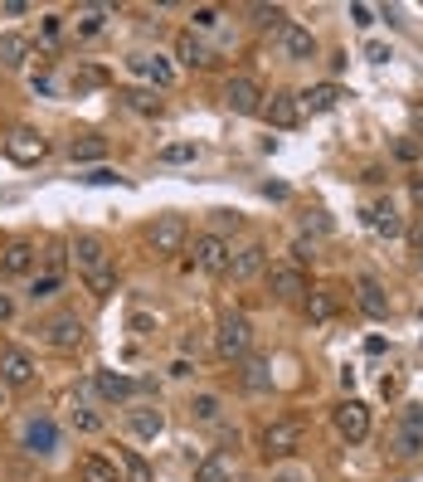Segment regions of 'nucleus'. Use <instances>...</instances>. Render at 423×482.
<instances>
[{"mask_svg":"<svg viewBox=\"0 0 423 482\" xmlns=\"http://www.w3.org/2000/svg\"><path fill=\"white\" fill-rule=\"evenodd\" d=\"M390 453L394 458H418L423 453V405H409L404 419L390 433Z\"/></svg>","mask_w":423,"mask_h":482,"instance_id":"nucleus-2","label":"nucleus"},{"mask_svg":"<svg viewBox=\"0 0 423 482\" xmlns=\"http://www.w3.org/2000/svg\"><path fill=\"white\" fill-rule=\"evenodd\" d=\"M414 200L423 205V176H414Z\"/></svg>","mask_w":423,"mask_h":482,"instance_id":"nucleus-49","label":"nucleus"},{"mask_svg":"<svg viewBox=\"0 0 423 482\" xmlns=\"http://www.w3.org/2000/svg\"><path fill=\"white\" fill-rule=\"evenodd\" d=\"M107 20H112V5H83L78 20H74V30L83 34V40H88V34H98Z\"/></svg>","mask_w":423,"mask_h":482,"instance_id":"nucleus-29","label":"nucleus"},{"mask_svg":"<svg viewBox=\"0 0 423 482\" xmlns=\"http://www.w3.org/2000/svg\"><path fill=\"white\" fill-rule=\"evenodd\" d=\"M117 98H122L131 113H141V117H156V113H161V98H156L151 88H122Z\"/></svg>","mask_w":423,"mask_h":482,"instance_id":"nucleus-31","label":"nucleus"},{"mask_svg":"<svg viewBox=\"0 0 423 482\" xmlns=\"http://www.w3.org/2000/svg\"><path fill=\"white\" fill-rule=\"evenodd\" d=\"M238 366H244V390H253V395L273 390V366L263 356H244Z\"/></svg>","mask_w":423,"mask_h":482,"instance_id":"nucleus-27","label":"nucleus"},{"mask_svg":"<svg viewBox=\"0 0 423 482\" xmlns=\"http://www.w3.org/2000/svg\"><path fill=\"white\" fill-rule=\"evenodd\" d=\"M30 83H34V93H54V78L50 74H34Z\"/></svg>","mask_w":423,"mask_h":482,"instance_id":"nucleus-48","label":"nucleus"},{"mask_svg":"<svg viewBox=\"0 0 423 482\" xmlns=\"http://www.w3.org/2000/svg\"><path fill=\"white\" fill-rule=\"evenodd\" d=\"M365 224H370L380 239L404 234V214H399V205H394L390 196H380V200H370V205H365Z\"/></svg>","mask_w":423,"mask_h":482,"instance_id":"nucleus-12","label":"nucleus"},{"mask_svg":"<svg viewBox=\"0 0 423 482\" xmlns=\"http://www.w3.org/2000/svg\"><path fill=\"white\" fill-rule=\"evenodd\" d=\"M127 68H131V74H141V78H151L156 88H171V83H176L171 59H161V54H131Z\"/></svg>","mask_w":423,"mask_h":482,"instance_id":"nucleus-17","label":"nucleus"},{"mask_svg":"<svg viewBox=\"0 0 423 482\" xmlns=\"http://www.w3.org/2000/svg\"><path fill=\"white\" fill-rule=\"evenodd\" d=\"M5 156H10L15 166H40L44 156H50V141H44L34 127H15V132L5 137Z\"/></svg>","mask_w":423,"mask_h":482,"instance_id":"nucleus-5","label":"nucleus"},{"mask_svg":"<svg viewBox=\"0 0 423 482\" xmlns=\"http://www.w3.org/2000/svg\"><path fill=\"white\" fill-rule=\"evenodd\" d=\"M263 268H268V244H244L234 259H229V278H234V283L258 278Z\"/></svg>","mask_w":423,"mask_h":482,"instance_id":"nucleus-15","label":"nucleus"},{"mask_svg":"<svg viewBox=\"0 0 423 482\" xmlns=\"http://www.w3.org/2000/svg\"><path fill=\"white\" fill-rule=\"evenodd\" d=\"M117 463H122V482H151V463L137 449H122V453H117Z\"/></svg>","mask_w":423,"mask_h":482,"instance_id":"nucleus-32","label":"nucleus"},{"mask_svg":"<svg viewBox=\"0 0 423 482\" xmlns=\"http://www.w3.org/2000/svg\"><path fill=\"white\" fill-rule=\"evenodd\" d=\"M127 429L137 433V439H156V433L166 429V419H161V409H156V405H141V409H131V414H127Z\"/></svg>","mask_w":423,"mask_h":482,"instance_id":"nucleus-26","label":"nucleus"},{"mask_svg":"<svg viewBox=\"0 0 423 482\" xmlns=\"http://www.w3.org/2000/svg\"><path fill=\"white\" fill-rule=\"evenodd\" d=\"M418 127H423V107H418Z\"/></svg>","mask_w":423,"mask_h":482,"instance_id":"nucleus-50","label":"nucleus"},{"mask_svg":"<svg viewBox=\"0 0 423 482\" xmlns=\"http://www.w3.org/2000/svg\"><path fill=\"white\" fill-rule=\"evenodd\" d=\"M78 477H83V482H122L117 463H107L103 453H83V458H78Z\"/></svg>","mask_w":423,"mask_h":482,"instance_id":"nucleus-24","label":"nucleus"},{"mask_svg":"<svg viewBox=\"0 0 423 482\" xmlns=\"http://www.w3.org/2000/svg\"><path fill=\"white\" fill-rule=\"evenodd\" d=\"M307 312H311V322H331L336 312H341L336 287H317V293H311V303H307Z\"/></svg>","mask_w":423,"mask_h":482,"instance_id":"nucleus-30","label":"nucleus"},{"mask_svg":"<svg viewBox=\"0 0 423 482\" xmlns=\"http://www.w3.org/2000/svg\"><path fill=\"white\" fill-rule=\"evenodd\" d=\"M185 239H190L185 214H161V220L151 224V249H156V254H180Z\"/></svg>","mask_w":423,"mask_h":482,"instance_id":"nucleus-9","label":"nucleus"},{"mask_svg":"<svg viewBox=\"0 0 423 482\" xmlns=\"http://www.w3.org/2000/svg\"><path fill=\"white\" fill-rule=\"evenodd\" d=\"M350 20L365 30V25H374V10H370V5H350Z\"/></svg>","mask_w":423,"mask_h":482,"instance_id":"nucleus-43","label":"nucleus"},{"mask_svg":"<svg viewBox=\"0 0 423 482\" xmlns=\"http://www.w3.org/2000/svg\"><path fill=\"white\" fill-rule=\"evenodd\" d=\"M214 351L224 360H244L253 356V322L244 312H224L220 317V332H214Z\"/></svg>","mask_w":423,"mask_h":482,"instance_id":"nucleus-1","label":"nucleus"},{"mask_svg":"<svg viewBox=\"0 0 423 482\" xmlns=\"http://www.w3.org/2000/svg\"><path fill=\"white\" fill-rule=\"evenodd\" d=\"M229 259H234V249H229L224 234H200V239H195V268H200V273L229 278Z\"/></svg>","mask_w":423,"mask_h":482,"instance_id":"nucleus-3","label":"nucleus"},{"mask_svg":"<svg viewBox=\"0 0 423 482\" xmlns=\"http://www.w3.org/2000/svg\"><path fill=\"white\" fill-rule=\"evenodd\" d=\"M74 263H78L83 278H98V273L112 268V259H107V244H103V239H93V234H78V239H74Z\"/></svg>","mask_w":423,"mask_h":482,"instance_id":"nucleus-10","label":"nucleus"},{"mask_svg":"<svg viewBox=\"0 0 423 482\" xmlns=\"http://www.w3.org/2000/svg\"><path fill=\"white\" fill-rule=\"evenodd\" d=\"M161 161H166V166L195 161V141H166V147H161Z\"/></svg>","mask_w":423,"mask_h":482,"instance_id":"nucleus-34","label":"nucleus"},{"mask_svg":"<svg viewBox=\"0 0 423 482\" xmlns=\"http://www.w3.org/2000/svg\"><path fill=\"white\" fill-rule=\"evenodd\" d=\"M93 390H98L107 405H122V400L137 395V380H131V376H117V370H98V376H93Z\"/></svg>","mask_w":423,"mask_h":482,"instance_id":"nucleus-19","label":"nucleus"},{"mask_svg":"<svg viewBox=\"0 0 423 482\" xmlns=\"http://www.w3.org/2000/svg\"><path fill=\"white\" fill-rule=\"evenodd\" d=\"M25 10H30L25 0H5V5H0V15H10V20H15V15H25Z\"/></svg>","mask_w":423,"mask_h":482,"instance_id":"nucleus-46","label":"nucleus"},{"mask_svg":"<svg viewBox=\"0 0 423 482\" xmlns=\"http://www.w3.org/2000/svg\"><path fill=\"white\" fill-rule=\"evenodd\" d=\"M263 117H268L273 127H302V103H297V93H273L268 103H263Z\"/></svg>","mask_w":423,"mask_h":482,"instance_id":"nucleus-18","label":"nucleus"},{"mask_svg":"<svg viewBox=\"0 0 423 482\" xmlns=\"http://www.w3.org/2000/svg\"><path fill=\"white\" fill-rule=\"evenodd\" d=\"M58 283H64V273H50V268H44L40 278L30 283V297H34V303H44V297H54V293H58Z\"/></svg>","mask_w":423,"mask_h":482,"instance_id":"nucleus-36","label":"nucleus"},{"mask_svg":"<svg viewBox=\"0 0 423 482\" xmlns=\"http://www.w3.org/2000/svg\"><path fill=\"white\" fill-rule=\"evenodd\" d=\"M220 395H195V405H190V414L200 419V424H214V419H220Z\"/></svg>","mask_w":423,"mask_h":482,"instance_id":"nucleus-35","label":"nucleus"},{"mask_svg":"<svg viewBox=\"0 0 423 482\" xmlns=\"http://www.w3.org/2000/svg\"><path fill=\"white\" fill-rule=\"evenodd\" d=\"M331 419H336V433H341V439H350V443L370 439V409L360 400H341Z\"/></svg>","mask_w":423,"mask_h":482,"instance_id":"nucleus-11","label":"nucleus"},{"mask_svg":"<svg viewBox=\"0 0 423 482\" xmlns=\"http://www.w3.org/2000/svg\"><path fill=\"white\" fill-rule=\"evenodd\" d=\"M214 25H220V10H214V5H200V10H195V30H214Z\"/></svg>","mask_w":423,"mask_h":482,"instance_id":"nucleus-39","label":"nucleus"},{"mask_svg":"<svg viewBox=\"0 0 423 482\" xmlns=\"http://www.w3.org/2000/svg\"><path fill=\"white\" fill-rule=\"evenodd\" d=\"M25 449H30V453H54V449H58L54 419H30V424H25Z\"/></svg>","mask_w":423,"mask_h":482,"instance_id":"nucleus-23","label":"nucleus"},{"mask_svg":"<svg viewBox=\"0 0 423 482\" xmlns=\"http://www.w3.org/2000/svg\"><path fill=\"white\" fill-rule=\"evenodd\" d=\"M268 287L283 303H297V297H307V273L297 268V263H273L268 268Z\"/></svg>","mask_w":423,"mask_h":482,"instance_id":"nucleus-13","label":"nucleus"},{"mask_svg":"<svg viewBox=\"0 0 423 482\" xmlns=\"http://www.w3.org/2000/svg\"><path fill=\"white\" fill-rule=\"evenodd\" d=\"M34 259H40V249H34L30 239H15V244L5 249V259H0V273L20 278V273H30V268H34Z\"/></svg>","mask_w":423,"mask_h":482,"instance_id":"nucleus-22","label":"nucleus"},{"mask_svg":"<svg viewBox=\"0 0 423 482\" xmlns=\"http://www.w3.org/2000/svg\"><path fill=\"white\" fill-rule=\"evenodd\" d=\"M365 59H370V64H384V59H390V50H384V44H365Z\"/></svg>","mask_w":423,"mask_h":482,"instance_id":"nucleus-47","label":"nucleus"},{"mask_svg":"<svg viewBox=\"0 0 423 482\" xmlns=\"http://www.w3.org/2000/svg\"><path fill=\"white\" fill-rule=\"evenodd\" d=\"M224 103L234 107L238 117H253V113H263V103H268V93L258 88V83H253L248 74H234L224 83Z\"/></svg>","mask_w":423,"mask_h":482,"instance_id":"nucleus-6","label":"nucleus"},{"mask_svg":"<svg viewBox=\"0 0 423 482\" xmlns=\"http://www.w3.org/2000/svg\"><path fill=\"white\" fill-rule=\"evenodd\" d=\"M25 64H30L25 34H0V68H25Z\"/></svg>","mask_w":423,"mask_h":482,"instance_id":"nucleus-28","label":"nucleus"},{"mask_svg":"<svg viewBox=\"0 0 423 482\" xmlns=\"http://www.w3.org/2000/svg\"><path fill=\"white\" fill-rule=\"evenodd\" d=\"M356 303H360V312H365V317H390V293H384L380 287V278H370V273H360L356 278Z\"/></svg>","mask_w":423,"mask_h":482,"instance_id":"nucleus-16","label":"nucleus"},{"mask_svg":"<svg viewBox=\"0 0 423 482\" xmlns=\"http://www.w3.org/2000/svg\"><path fill=\"white\" fill-rule=\"evenodd\" d=\"M74 429H83V433H98V429H103V419L93 414V409H74Z\"/></svg>","mask_w":423,"mask_h":482,"instance_id":"nucleus-38","label":"nucleus"},{"mask_svg":"<svg viewBox=\"0 0 423 482\" xmlns=\"http://www.w3.org/2000/svg\"><path fill=\"white\" fill-rule=\"evenodd\" d=\"M68 156H74V161H103L107 141L103 137H74V141H68Z\"/></svg>","mask_w":423,"mask_h":482,"instance_id":"nucleus-33","label":"nucleus"},{"mask_svg":"<svg viewBox=\"0 0 423 482\" xmlns=\"http://www.w3.org/2000/svg\"><path fill=\"white\" fill-rule=\"evenodd\" d=\"M346 93L336 88V83H317V88H307V93H297V103H302V117L307 113H331V107H341Z\"/></svg>","mask_w":423,"mask_h":482,"instance_id":"nucleus-21","label":"nucleus"},{"mask_svg":"<svg viewBox=\"0 0 423 482\" xmlns=\"http://www.w3.org/2000/svg\"><path fill=\"white\" fill-rule=\"evenodd\" d=\"M409 249L423 254V214H414V224H409Z\"/></svg>","mask_w":423,"mask_h":482,"instance_id":"nucleus-41","label":"nucleus"},{"mask_svg":"<svg viewBox=\"0 0 423 482\" xmlns=\"http://www.w3.org/2000/svg\"><path fill=\"white\" fill-rule=\"evenodd\" d=\"M40 336L54 346V351H74V346L83 341V322H78V312H54V317L40 327Z\"/></svg>","mask_w":423,"mask_h":482,"instance_id":"nucleus-8","label":"nucleus"},{"mask_svg":"<svg viewBox=\"0 0 423 482\" xmlns=\"http://www.w3.org/2000/svg\"><path fill=\"white\" fill-rule=\"evenodd\" d=\"M253 20H258V25H277V30L287 25V15L277 5H253Z\"/></svg>","mask_w":423,"mask_h":482,"instance_id":"nucleus-37","label":"nucleus"},{"mask_svg":"<svg viewBox=\"0 0 423 482\" xmlns=\"http://www.w3.org/2000/svg\"><path fill=\"white\" fill-rule=\"evenodd\" d=\"M220 229H238V214L234 210H214V234H220Z\"/></svg>","mask_w":423,"mask_h":482,"instance_id":"nucleus-42","label":"nucleus"},{"mask_svg":"<svg viewBox=\"0 0 423 482\" xmlns=\"http://www.w3.org/2000/svg\"><path fill=\"white\" fill-rule=\"evenodd\" d=\"M195 482H234V458L229 453H210L195 463Z\"/></svg>","mask_w":423,"mask_h":482,"instance_id":"nucleus-25","label":"nucleus"},{"mask_svg":"<svg viewBox=\"0 0 423 482\" xmlns=\"http://www.w3.org/2000/svg\"><path fill=\"white\" fill-rule=\"evenodd\" d=\"M151 327H156V322L147 317V312H137V317H131V332H137V336H151Z\"/></svg>","mask_w":423,"mask_h":482,"instance_id":"nucleus-44","label":"nucleus"},{"mask_svg":"<svg viewBox=\"0 0 423 482\" xmlns=\"http://www.w3.org/2000/svg\"><path fill=\"white\" fill-rule=\"evenodd\" d=\"M277 50H283L287 59H317V40H311V30L307 25H297V20H287L283 30H277Z\"/></svg>","mask_w":423,"mask_h":482,"instance_id":"nucleus-14","label":"nucleus"},{"mask_svg":"<svg viewBox=\"0 0 423 482\" xmlns=\"http://www.w3.org/2000/svg\"><path fill=\"white\" fill-rule=\"evenodd\" d=\"M10 317H15V297H10V293H0V327H5Z\"/></svg>","mask_w":423,"mask_h":482,"instance_id":"nucleus-45","label":"nucleus"},{"mask_svg":"<svg viewBox=\"0 0 423 482\" xmlns=\"http://www.w3.org/2000/svg\"><path fill=\"white\" fill-rule=\"evenodd\" d=\"M176 59H180L185 68H210V64H214L210 44H204V40H195V30L176 34Z\"/></svg>","mask_w":423,"mask_h":482,"instance_id":"nucleus-20","label":"nucleus"},{"mask_svg":"<svg viewBox=\"0 0 423 482\" xmlns=\"http://www.w3.org/2000/svg\"><path fill=\"white\" fill-rule=\"evenodd\" d=\"M302 449V424L297 419H273L268 429H263V453L268 458H292Z\"/></svg>","mask_w":423,"mask_h":482,"instance_id":"nucleus-7","label":"nucleus"},{"mask_svg":"<svg viewBox=\"0 0 423 482\" xmlns=\"http://www.w3.org/2000/svg\"><path fill=\"white\" fill-rule=\"evenodd\" d=\"M83 180H88V186H107V180H117V171H112V166H93Z\"/></svg>","mask_w":423,"mask_h":482,"instance_id":"nucleus-40","label":"nucleus"},{"mask_svg":"<svg viewBox=\"0 0 423 482\" xmlns=\"http://www.w3.org/2000/svg\"><path fill=\"white\" fill-rule=\"evenodd\" d=\"M34 376H40V366H34L30 351H20V346H5V351H0V385H10V390H30Z\"/></svg>","mask_w":423,"mask_h":482,"instance_id":"nucleus-4","label":"nucleus"}]
</instances>
